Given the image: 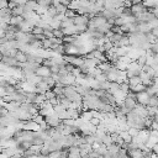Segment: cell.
<instances>
[{"instance_id":"1","label":"cell","mask_w":158,"mask_h":158,"mask_svg":"<svg viewBox=\"0 0 158 158\" xmlns=\"http://www.w3.org/2000/svg\"><path fill=\"white\" fill-rule=\"evenodd\" d=\"M131 10H132L133 16L137 17L138 15H141V14L148 11V7L144 5L143 1H141V2H137V4H132V5H131Z\"/></svg>"},{"instance_id":"2","label":"cell","mask_w":158,"mask_h":158,"mask_svg":"<svg viewBox=\"0 0 158 158\" xmlns=\"http://www.w3.org/2000/svg\"><path fill=\"white\" fill-rule=\"evenodd\" d=\"M89 19H90L89 15L77 14V15L73 17V22H74V25H77V26H79V25H88Z\"/></svg>"},{"instance_id":"3","label":"cell","mask_w":158,"mask_h":158,"mask_svg":"<svg viewBox=\"0 0 158 158\" xmlns=\"http://www.w3.org/2000/svg\"><path fill=\"white\" fill-rule=\"evenodd\" d=\"M149 98H151V95H149L146 90H143V91L137 93V98H136V99H137V102H138V104L147 106V105H148V101H149Z\"/></svg>"},{"instance_id":"4","label":"cell","mask_w":158,"mask_h":158,"mask_svg":"<svg viewBox=\"0 0 158 158\" xmlns=\"http://www.w3.org/2000/svg\"><path fill=\"white\" fill-rule=\"evenodd\" d=\"M44 121L47 122V125H49V126H52V127H56V126H58L60 122H62V120L53 112V114H51V115H48V116H46L44 117Z\"/></svg>"},{"instance_id":"5","label":"cell","mask_w":158,"mask_h":158,"mask_svg":"<svg viewBox=\"0 0 158 158\" xmlns=\"http://www.w3.org/2000/svg\"><path fill=\"white\" fill-rule=\"evenodd\" d=\"M123 104H125V106L127 107V109H130L131 111L136 107V105H137V100L135 99V98H132V96H130V95H126V98L123 99Z\"/></svg>"},{"instance_id":"6","label":"cell","mask_w":158,"mask_h":158,"mask_svg":"<svg viewBox=\"0 0 158 158\" xmlns=\"http://www.w3.org/2000/svg\"><path fill=\"white\" fill-rule=\"evenodd\" d=\"M36 74L40 75V77H49V75H52L51 74V70H49V67H47L44 64H41V67L37 69Z\"/></svg>"},{"instance_id":"7","label":"cell","mask_w":158,"mask_h":158,"mask_svg":"<svg viewBox=\"0 0 158 158\" xmlns=\"http://www.w3.org/2000/svg\"><path fill=\"white\" fill-rule=\"evenodd\" d=\"M68 152H69L68 157H80L81 156L79 146H70V147H68Z\"/></svg>"},{"instance_id":"8","label":"cell","mask_w":158,"mask_h":158,"mask_svg":"<svg viewBox=\"0 0 158 158\" xmlns=\"http://www.w3.org/2000/svg\"><path fill=\"white\" fill-rule=\"evenodd\" d=\"M23 11H25L23 5H16V6H14L11 9V15L12 16H22L23 15Z\"/></svg>"},{"instance_id":"9","label":"cell","mask_w":158,"mask_h":158,"mask_svg":"<svg viewBox=\"0 0 158 158\" xmlns=\"http://www.w3.org/2000/svg\"><path fill=\"white\" fill-rule=\"evenodd\" d=\"M25 19L22 17V16H11V19H10V22L9 23H11V25H14V26H17V27H20V25L22 23V21H23Z\"/></svg>"},{"instance_id":"10","label":"cell","mask_w":158,"mask_h":158,"mask_svg":"<svg viewBox=\"0 0 158 158\" xmlns=\"http://www.w3.org/2000/svg\"><path fill=\"white\" fill-rule=\"evenodd\" d=\"M16 59L20 62V63H23V62H27V54H26V52L25 51H21V49H19V52L16 53Z\"/></svg>"},{"instance_id":"11","label":"cell","mask_w":158,"mask_h":158,"mask_svg":"<svg viewBox=\"0 0 158 158\" xmlns=\"http://www.w3.org/2000/svg\"><path fill=\"white\" fill-rule=\"evenodd\" d=\"M127 81H128L130 86H133V85H137L138 83H141V78H139V75H133V77L127 78Z\"/></svg>"},{"instance_id":"12","label":"cell","mask_w":158,"mask_h":158,"mask_svg":"<svg viewBox=\"0 0 158 158\" xmlns=\"http://www.w3.org/2000/svg\"><path fill=\"white\" fill-rule=\"evenodd\" d=\"M147 106H152V107H158V94L156 95H151L148 105Z\"/></svg>"},{"instance_id":"13","label":"cell","mask_w":158,"mask_h":158,"mask_svg":"<svg viewBox=\"0 0 158 158\" xmlns=\"http://www.w3.org/2000/svg\"><path fill=\"white\" fill-rule=\"evenodd\" d=\"M72 25H74V22H73V19H70V17H67V19H64V20L60 22V28H67V27H70Z\"/></svg>"},{"instance_id":"14","label":"cell","mask_w":158,"mask_h":158,"mask_svg":"<svg viewBox=\"0 0 158 158\" xmlns=\"http://www.w3.org/2000/svg\"><path fill=\"white\" fill-rule=\"evenodd\" d=\"M36 1L38 2V5H41V6L46 7V9L52 6V2H53V0H36Z\"/></svg>"},{"instance_id":"15","label":"cell","mask_w":158,"mask_h":158,"mask_svg":"<svg viewBox=\"0 0 158 158\" xmlns=\"http://www.w3.org/2000/svg\"><path fill=\"white\" fill-rule=\"evenodd\" d=\"M53 37H57V38H63L64 37V33H63V30L59 27V28H53Z\"/></svg>"},{"instance_id":"16","label":"cell","mask_w":158,"mask_h":158,"mask_svg":"<svg viewBox=\"0 0 158 158\" xmlns=\"http://www.w3.org/2000/svg\"><path fill=\"white\" fill-rule=\"evenodd\" d=\"M43 30H44V28H42L41 26H37V25H35V26L32 27L31 32H32V33H35V35H43Z\"/></svg>"},{"instance_id":"17","label":"cell","mask_w":158,"mask_h":158,"mask_svg":"<svg viewBox=\"0 0 158 158\" xmlns=\"http://www.w3.org/2000/svg\"><path fill=\"white\" fill-rule=\"evenodd\" d=\"M101 121H102V120H101L100 117H95V116H93V117L90 118V122H91L94 126H96V127H98V126L101 123Z\"/></svg>"},{"instance_id":"18","label":"cell","mask_w":158,"mask_h":158,"mask_svg":"<svg viewBox=\"0 0 158 158\" xmlns=\"http://www.w3.org/2000/svg\"><path fill=\"white\" fill-rule=\"evenodd\" d=\"M64 15H65L67 17H70V19H73V17L77 15V12H75L74 10H72V9H69V7H68V9H67V11L64 12Z\"/></svg>"},{"instance_id":"19","label":"cell","mask_w":158,"mask_h":158,"mask_svg":"<svg viewBox=\"0 0 158 158\" xmlns=\"http://www.w3.org/2000/svg\"><path fill=\"white\" fill-rule=\"evenodd\" d=\"M9 1H10V0H0V9L9 7Z\"/></svg>"},{"instance_id":"20","label":"cell","mask_w":158,"mask_h":158,"mask_svg":"<svg viewBox=\"0 0 158 158\" xmlns=\"http://www.w3.org/2000/svg\"><path fill=\"white\" fill-rule=\"evenodd\" d=\"M152 33L158 38V26H157V27H154V28H152Z\"/></svg>"},{"instance_id":"21","label":"cell","mask_w":158,"mask_h":158,"mask_svg":"<svg viewBox=\"0 0 158 158\" xmlns=\"http://www.w3.org/2000/svg\"><path fill=\"white\" fill-rule=\"evenodd\" d=\"M5 128H6V126H4V125H2L1 122H0V132H2V131H4Z\"/></svg>"},{"instance_id":"22","label":"cell","mask_w":158,"mask_h":158,"mask_svg":"<svg viewBox=\"0 0 158 158\" xmlns=\"http://www.w3.org/2000/svg\"><path fill=\"white\" fill-rule=\"evenodd\" d=\"M2 58H4V53L0 51V63H1V60H2Z\"/></svg>"}]
</instances>
